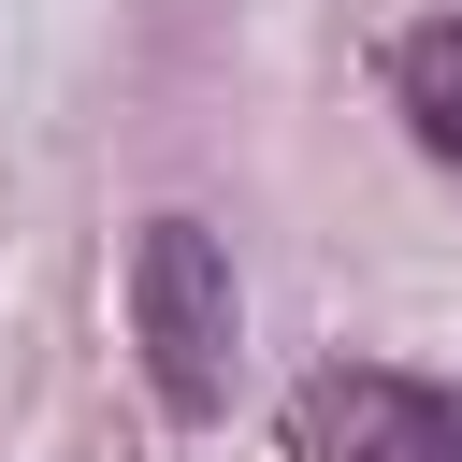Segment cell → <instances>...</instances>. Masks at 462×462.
Instances as JSON below:
<instances>
[{"label":"cell","instance_id":"obj_1","mask_svg":"<svg viewBox=\"0 0 462 462\" xmlns=\"http://www.w3.org/2000/svg\"><path fill=\"white\" fill-rule=\"evenodd\" d=\"M130 346H144V375H159L173 419H217L231 404L245 289H231V245L202 217H144V245H130Z\"/></svg>","mask_w":462,"mask_h":462},{"label":"cell","instance_id":"obj_2","mask_svg":"<svg viewBox=\"0 0 462 462\" xmlns=\"http://www.w3.org/2000/svg\"><path fill=\"white\" fill-rule=\"evenodd\" d=\"M289 448L303 462H462V390L404 361H332L289 390Z\"/></svg>","mask_w":462,"mask_h":462},{"label":"cell","instance_id":"obj_3","mask_svg":"<svg viewBox=\"0 0 462 462\" xmlns=\"http://www.w3.org/2000/svg\"><path fill=\"white\" fill-rule=\"evenodd\" d=\"M390 101H404L419 159H448V173H462V14H433V29H404V43H390Z\"/></svg>","mask_w":462,"mask_h":462}]
</instances>
